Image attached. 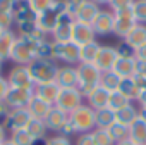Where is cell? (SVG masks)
<instances>
[{
    "label": "cell",
    "instance_id": "8992f818",
    "mask_svg": "<svg viewBox=\"0 0 146 145\" xmlns=\"http://www.w3.org/2000/svg\"><path fill=\"white\" fill-rule=\"evenodd\" d=\"M64 12H65V2L64 0H57L52 9H48V11H45L43 14L38 16L36 24L40 26V30L43 33L52 35V31L55 30V26H57V23H58V19Z\"/></svg>",
    "mask_w": 146,
    "mask_h": 145
},
{
    "label": "cell",
    "instance_id": "3957f363",
    "mask_svg": "<svg viewBox=\"0 0 146 145\" xmlns=\"http://www.w3.org/2000/svg\"><path fill=\"white\" fill-rule=\"evenodd\" d=\"M40 42H33L28 40L24 36H17L12 54H11V60L16 66H29L35 59H36V47Z\"/></svg>",
    "mask_w": 146,
    "mask_h": 145
},
{
    "label": "cell",
    "instance_id": "7402d4cb",
    "mask_svg": "<svg viewBox=\"0 0 146 145\" xmlns=\"http://www.w3.org/2000/svg\"><path fill=\"white\" fill-rule=\"evenodd\" d=\"M16 40H17V35L14 33V30H5L0 33V60L2 62L11 59Z\"/></svg>",
    "mask_w": 146,
    "mask_h": 145
},
{
    "label": "cell",
    "instance_id": "d6986e66",
    "mask_svg": "<svg viewBox=\"0 0 146 145\" xmlns=\"http://www.w3.org/2000/svg\"><path fill=\"white\" fill-rule=\"evenodd\" d=\"M60 93V87L57 81H50V83H43V85H36L35 87V95L41 100H45L50 105H55L57 99Z\"/></svg>",
    "mask_w": 146,
    "mask_h": 145
},
{
    "label": "cell",
    "instance_id": "ac0fdd59",
    "mask_svg": "<svg viewBox=\"0 0 146 145\" xmlns=\"http://www.w3.org/2000/svg\"><path fill=\"white\" fill-rule=\"evenodd\" d=\"M100 11H102V7H100L98 4H95L93 0H86V2L79 7V11L76 12L74 19H76L78 23H84V24H91V26H93L96 16L100 14Z\"/></svg>",
    "mask_w": 146,
    "mask_h": 145
},
{
    "label": "cell",
    "instance_id": "4dcf8cb0",
    "mask_svg": "<svg viewBox=\"0 0 146 145\" xmlns=\"http://www.w3.org/2000/svg\"><path fill=\"white\" fill-rule=\"evenodd\" d=\"M120 81H122V78L120 76H117L113 71H105V72H102V80H100V87H103L107 92H117L119 90V87H120Z\"/></svg>",
    "mask_w": 146,
    "mask_h": 145
},
{
    "label": "cell",
    "instance_id": "484cf974",
    "mask_svg": "<svg viewBox=\"0 0 146 145\" xmlns=\"http://www.w3.org/2000/svg\"><path fill=\"white\" fill-rule=\"evenodd\" d=\"M52 107L53 105H50V104H46L45 100H41V99H38L36 95L31 99V102H29V105L26 107L28 111H29V114H31V117H35V119H45L46 116H48V112L52 111Z\"/></svg>",
    "mask_w": 146,
    "mask_h": 145
},
{
    "label": "cell",
    "instance_id": "ba28073f",
    "mask_svg": "<svg viewBox=\"0 0 146 145\" xmlns=\"http://www.w3.org/2000/svg\"><path fill=\"white\" fill-rule=\"evenodd\" d=\"M115 14V26H113V35H117L119 38L125 40V36L132 31V28L137 24L136 23V17H134V9L132 5L131 7H125V9H120Z\"/></svg>",
    "mask_w": 146,
    "mask_h": 145
},
{
    "label": "cell",
    "instance_id": "91938a15",
    "mask_svg": "<svg viewBox=\"0 0 146 145\" xmlns=\"http://www.w3.org/2000/svg\"><path fill=\"white\" fill-rule=\"evenodd\" d=\"M2 145H14V143H12V142H11V140H5V142H4V143H2Z\"/></svg>",
    "mask_w": 146,
    "mask_h": 145
},
{
    "label": "cell",
    "instance_id": "f546056e",
    "mask_svg": "<svg viewBox=\"0 0 146 145\" xmlns=\"http://www.w3.org/2000/svg\"><path fill=\"white\" fill-rule=\"evenodd\" d=\"M98 50H100V43L91 42V43H86V45H81L79 47V62H90L93 64L96 55H98Z\"/></svg>",
    "mask_w": 146,
    "mask_h": 145
},
{
    "label": "cell",
    "instance_id": "680465c9",
    "mask_svg": "<svg viewBox=\"0 0 146 145\" xmlns=\"http://www.w3.org/2000/svg\"><path fill=\"white\" fill-rule=\"evenodd\" d=\"M139 111H141V114H143V116H146V102H144V104H141Z\"/></svg>",
    "mask_w": 146,
    "mask_h": 145
},
{
    "label": "cell",
    "instance_id": "4316f807",
    "mask_svg": "<svg viewBox=\"0 0 146 145\" xmlns=\"http://www.w3.org/2000/svg\"><path fill=\"white\" fill-rule=\"evenodd\" d=\"M139 114H141L139 107H136V105L131 102L129 105H125L124 109H120V111H117V112H115V121H117V123H120V124L131 126V124L136 121V117H137Z\"/></svg>",
    "mask_w": 146,
    "mask_h": 145
},
{
    "label": "cell",
    "instance_id": "f907efd6",
    "mask_svg": "<svg viewBox=\"0 0 146 145\" xmlns=\"http://www.w3.org/2000/svg\"><path fill=\"white\" fill-rule=\"evenodd\" d=\"M76 145H95L93 136H91V131H90V133L78 135V142H76Z\"/></svg>",
    "mask_w": 146,
    "mask_h": 145
},
{
    "label": "cell",
    "instance_id": "c3c4849f",
    "mask_svg": "<svg viewBox=\"0 0 146 145\" xmlns=\"http://www.w3.org/2000/svg\"><path fill=\"white\" fill-rule=\"evenodd\" d=\"M58 135H62V136H67V138H72V136H76V135H78V131H76L74 124H72L70 121H67V123L64 124V128L60 130V133H58Z\"/></svg>",
    "mask_w": 146,
    "mask_h": 145
},
{
    "label": "cell",
    "instance_id": "f35d334b",
    "mask_svg": "<svg viewBox=\"0 0 146 145\" xmlns=\"http://www.w3.org/2000/svg\"><path fill=\"white\" fill-rule=\"evenodd\" d=\"M115 50H117V55L120 59H134L136 57V48L132 45H129L125 40L119 42V45L115 47Z\"/></svg>",
    "mask_w": 146,
    "mask_h": 145
},
{
    "label": "cell",
    "instance_id": "bcb514c9",
    "mask_svg": "<svg viewBox=\"0 0 146 145\" xmlns=\"http://www.w3.org/2000/svg\"><path fill=\"white\" fill-rule=\"evenodd\" d=\"M11 111H12V107L5 100H0V124L5 126V123H7L9 116H11Z\"/></svg>",
    "mask_w": 146,
    "mask_h": 145
},
{
    "label": "cell",
    "instance_id": "ee69618b",
    "mask_svg": "<svg viewBox=\"0 0 146 145\" xmlns=\"http://www.w3.org/2000/svg\"><path fill=\"white\" fill-rule=\"evenodd\" d=\"M65 2V12L70 16H76V12L79 11V7L86 2V0H64Z\"/></svg>",
    "mask_w": 146,
    "mask_h": 145
},
{
    "label": "cell",
    "instance_id": "d4e9b609",
    "mask_svg": "<svg viewBox=\"0 0 146 145\" xmlns=\"http://www.w3.org/2000/svg\"><path fill=\"white\" fill-rule=\"evenodd\" d=\"M112 71L115 72L117 76L124 78H134L136 76V59H117Z\"/></svg>",
    "mask_w": 146,
    "mask_h": 145
},
{
    "label": "cell",
    "instance_id": "6f0895ef",
    "mask_svg": "<svg viewBox=\"0 0 146 145\" xmlns=\"http://www.w3.org/2000/svg\"><path fill=\"white\" fill-rule=\"evenodd\" d=\"M93 2L98 4V5L102 7V5H108V4H110V0H93Z\"/></svg>",
    "mask_w": 146,
    "mask_h": 145
},
{
    "label": "cell",
    "instance_id": "ffe728a7",
    "mask_svg": "<svg viewBox=\"0 0 146 145\" xmlns=\"http://www.w3.org/2000/svg\"><path fill=\"white\" fill-rule=\"evenodd\" d=\"M45 121V126L48 131H53V133H60V130L64 128V124L69 121V114L60 111L58 107H52V111L48 112V116L43 119Z\"/></svg>",
    "mask_w": 146,
    "mask_h": 145
},
{
    "label": "cell",
    "instance_id": "ab89813d",
    "mask_svg": "<svg viewBox=\"0 0 146 145\" xmlns=\"http://www.w3.org/2000/svg\"><path fill=\"white\" fill-rule=\"evenodd\" d=\"M134 17H136V23L139 24H146V0H136L134 5Z\"/></svg>",
    "mask_w": 146,
    "mask_h": 145
},
{
    "label": "cell",
    "instance_id": "f6af8a7d",
    "mask_svg": "<svg viewBox=\"0 0 146 145\" xmlns=\"http://www.w3.org/2000/svg\"><path fill=\"white\" fill-rule=\"evenodd\" d=\"M134 2L136 0H110V11H113V12H117V11H120V9H125V7H131V5H134Z\"/></svg>",
    "mask_w": 146,
    "mask_h": 145
},
{
    "label": "cell",
    "instance_id": "7c38bea8",
    "mask_svg": "<svg viewBox=\"0 0 146 145\" xmlns=\"http://www.w3.org/2000/svg\"><path fill=\"white\" fill-rule=\"evenodd\" d=\"M35 97V90H26V88H12L9 90L5 102L12 107V109H26L31 102V99Z\"/></svg>",
    "mask_w": 146,
    "mask_h": 145
},
{
    "label": "cell",
    "instance_id": "1f68e13d",
    "mask_svg": "<svg viewBox=\"0 0 146 145\" xmlns=\"http://www.w3.org/2000/svg\"><path fill=\"white\" fill-rule=\"evenodd\" d=\"M26 131L29 133V136H31L33 140L46 138V135H48V130H46V126H45V121H41V119H35V117H31V121L28 123Z\"/></svg>",
    "mask_w": 146,
    "mask_h": 145
},
{
    "label": "cell",
    "instance_id": "d6a6232c",
    "mask_svg": "<svg viewBox=\"0 0 146 145\" xmlns=\"http://www.w3.org/2000/svg\"><path fill=\"white\" fill-rule=\"evenodd\" d=\"M119 92L124 93L131 102L137 99V83L134 78H124L120 81V87H119Z\"/></svg>",
    "mask_w": 146,
    "mask_h": 145
},
{
    "label": "cell",
    "instance_id": "4fadbf2b",
    "mask_svg": "<svg viewBox=\"0 0 146 145\" xmlns=\"http://www.w3.org/2000/svg\"><path fill=\"white\" fill-rule=\"evenodd\" d=\"M117 59H119V55H117L115 47H110V45H100L98 55H96V59H95L93 64H95L102 72H105V71H112V67H113V64H115Z\"/></svg>",
    "mask_w": 146,
    "mask_h": 145
},
{
    "label": "cell",
    "instance_id": "7a4b0ae2",
    "mask_svg": "<svg viewBox=\"0 0 146 145\" xmlns=\"http://www.w3.org/2000/svg\"><path fill=\"white\" fill-rule=\"evenodd\" d=\"M28 69L31 72V78H33L35 87H36V85H43V83L55 81L58 66L52 59H35L28 66Z\"/></svg>",
    "mask_w": 146,
    "mask_h": 145
},
{
    "label": "cell",
    "instance_id": "94428289",
    "mask_svg": "<svg viewBox=\"0 0 146 145\" xmlns=\"http://www.w3.org/2000/svg\"><path fill=\"white\" fill-rule=\"evenodd\" d=\"M2 64H4V62L0 60V76H2Z\"/></svg>",
    "mask_w": 146,
    "mask_h": 145
},
{
    "label": "cell",
    "instance_id": "52a82bcc",
    "mask_svg": "<svg viewBox=\"0 0 146 145\" xmlns=\"http://www.w3.org/2000/svg\"><path fill=\"white\" fill-rule=\"evenodd\" d=\"M81 104H84V95L76 87L74 88H60V93H58V99L55 102V107H58L60 111L70 114Z\"/></svg>",
    "mask_w": 146,
    "mask_h": 145
},
{
    "label": "cell",
    "instance_id": "603a6c76",
    "mask_svg": "<svg viewBox=\"0 0 146 145\" xmlns=\"http://www.w3.org/2000/svg\"><path fill=\"white\" fill-rule=\"evenodd\" d=\"M108 97H110V92H107L103 87H96V88L91 90L84 99H86V102H88V105H90L91 109L98 111V109L107 107V104H108Z\"/></svg>",
    "mask_w": 146,
    "mask_h": 145
},
{
    "label": "cell",
    "instance_id": "9a60e30c",
    "mask_svg": "<svg viewBox=\"0 0 146 145\" xmlns=\"http://www.w3.org/2000/svg\"><path fill=\"white\" fill-rule=\"evenodd\" d=\"M55 81L58 83L60 88H78V67L76 66H58L57 78Z\"/></svg>",
    "mask_w": 146,
    "mask_h": 145
},
{
    "label": "cell",
    "instance_id": "8fae6325",
    "mask_svg": "<svg viewBox=\"0 0 146 145\" xmlns=\"http://www.w3.org/2000/svg\"><path fill=\"white\" fill-rule=\"evenodd\" d=\"M113 26H115V14L110 9H102L100 14L96 16L95 23H93V30L96 35L100 36H107L113 33Z\"/></svg>",
    "mask_w": 146,
    "mask_h": 145
},
{
    "label": "cell",
    "instance_id": "d590c367",
    "mask_svg": "<svg viewBox=\"0 0 146 145\" xmlns=\"http://www.w3.org/2000/svg\"><path fill=\"white\" fill-rule=\"evenodd\" d=\"M91 136H93L95 145H115V142H113V138L110 136L108 130L95 128V130L91 131Z\"/></svg>",
    "mask_w": 146,
    "mask_h": 145
},
{
    "label": "cell",
    "instance_id": "5b68a950",
    "mask_svg": "<svg viewBox=\"0 0 146 145\" xmlns=\"http://www.w3.org/2000/svg\"><path fill=\"white\" fill-rule=\"evenodd\" d=\"M53 60H60L67 66H78L79 64V45L74 43L72 40L53 42Z\"/></svg>",
    "mask_w": 146,
    "mask_h": 145
},
{
    "label": "cell",
    "instance_id": "9c48e42d",
    "mask_svg": "<svg viewBox=\"0 0 146 145\" xmlns=\"http://www.w3.org/2000/svg\"><path fill=\"white\" fill-rule=\"evenodd\" d=\"M9 85L12 88H26V90H35V81L31 78V72L28 66H14L9 72Z\"/></svg>",
    "mask_w": 146,
    "mask_h": 145
},
{
    "label": "cell",
    "instance_id": "7bdbcfd3",
    "mask_svg": "<svg viewBox=\"0 0 146 145\" xmlns=\"http://www.w3.org/2000/svg\"><path fill=\"white\" fill-rule=\"evenodd\" d=\"M14 26V14L12 12H5V11H0V30L5 31V30H12Z\"/></svg>",
    "mask_w": 146,
    "mask_h": 145
},
{
    "label": "cell",
    "instance_id": "6125c7cd",
    "mask_svg": "<svg viewBox=\"0 0 146 145\" xmlns=\"http://www.w3.org/2000/svg\"><path fill=\"white\" fill-rule=\"evenodd\" d=\"M11 2H12V4H16V2H19V0H11Z\"/></svg>",
    "mask_w": 146,
    "mask_h": 145
},
{
    "label": "cell",
    "instance_id": "30bf717a",
    "mask_svg": "<svg viewBox=\"0 0 146 145\" xmlns=\"http://www.w3.org/2000/svg\"><path fill=\"white\" fill-rule=\"evenodd\" d=\"M76 24L74 16H70L67 12H64L55 26V30L52 31V40L53 42H69L72 36V28Z\"/></svg>",
    "mask_w": 146,
    "mask_h": 145
},
{
    "label": "cell",
    "instance_id": "5bb4252c",
    "mask_svg": "<svg viewBox=\"0 0 146 145\" xmlns=\"http://www.w3.org/2000/svg\"><path fill=\"white\" fill-rule=\"evenodd\" d=\"M12 14H14V24H24V23H35L38 19V14L31 9L28 0H19L12 7Z\"/></svg>",
    "mask_w": 146,
    "mask_h": 145
},
{
    "label": "cell",
    "instance_id": "cb8c5ba5",
    "mask_svg": "<svg viewBox=\"0 0 146 145\" xmlns=\"http://www.w3.org/2000/svg\"><path fill=\"white\" fill-rule=\"evenodd\" d=\"M129 138L132 142H136L137 145L146 143V116L139 114L136 117V121L129 126Z\"/></svg>",
    "mask_w": 146,
    "mask_h": 145
},
{
    "label": "cell",
    "instance_id": "8d00e7d4",
    "mask_svg": "<svg viewBox=\"0 0 146 145\" xmlns=\"http://www.w3.org/2000/svg\"><path fill=\"white\" fill-rule=\"evenodd\" d=\"M9 140L14 145H33V138L29 136V133L26 130H17V131H11L9 133Z\"/></svg>",
    "mask_w": 146,
    "mask_h": 145
},
{
    "label": "cell",
    "instance_id": "f1b7e54d",
    "mask_svg": "<svg viewBox=\"0 0 146 145\" xmlns=\"http://www.w3.org/2000/svg\"><path fill=\"white\" fill-rule=\"evenodd\" d=\"M95 121H96V128L108 130L115 123V112L108 107L98 109V111H95Z\"/></svg>",
    "mask_w": 146,
    "mask_h": 145
},
{
    "label": "cell",
    "instance_id": "7dc6e473",
    "mask_svg": "<svg viewBox=\"0 0 146 145\" xmlns=\"http://www.w3.org/2000/svg\"><path fill=\"white\" fill-rule=\"evenodd\" d=\"M46 145H72V142H70V138L62 136V135L57 133V135L46 138Z\"/></svg>",
    "mask_w": 146,
    "mask_h": 145
},
{
    "label": "cell",
    "instance_id": "b9f144b4",
    "mask_svg": "<svg viewBox=\"0 0 146 145\" xmlns=\"http://www.w3.org/2000/svg\"><path fill=\"white\" fill-rule=\"evenodd\" d=\"M136 83H137V102L139 104H144L146 102V72L143 75H136L134 76Z\"/></svg>",
    "mask_w": 146,
    "mask_h": 145
},
{
    "label": "cell",
    "instance_id": "681fc988",
    "mask_svg": "<svg viewBox=\"0 0 146 145\" xmlns=\"http://www.w3.org/2000/svg\"><path fill=\"white\" fill-rule=\"evenodd\" d=\"M11 90V85H9V80L4 78V76H0V100H5L7 93Z\"/></svg>",
    "mask_w": 146,
    "mask_h": 145
},
{
    "label": "cell",
    "instance_id": "11a10c76",
    "mask_svg": "<svg viewBox=\"0 0 146 145\" xmlns=\"http://www.w3.org/2000/svg\"><path fill=\"white\" fill-rule=\"evenodd\" d=\"M115 145H137L136 142H132L131 138H127V140H122V142H117Z\"/></svg>",
    "mask_w": 146,
    "mask_h": 145
},
{
    "label": "cell",
    "instance_id": "277c9868",
    "mask_svg": "<svg viewBox=\"0 0 146 145\" xmlns=\"http://www.w3.org/2000/svg\"><path fill=\"white\" fill-rule=\"evenodd\" d=\"M69 121L74 124L78 135L83 133H90L96 128V121H95V109H91L88 104H81L79 107H76L69 114Z\"/></svg>",
    "mask_w": 146,
    "mask_h": 145
},
{
    "label": "cell",
    "instance_id": "6da1fadb",
    "mask_svg": "<svg viewBox=\"0 0 146 145\" xmlns=\"http://www.w3.org/2000/svg\"><path fill=\"white\" fill-rule=\"evenodd\" d=\"M76 67H78V90L86 97L91 90L100 87L102 71L90 62H79Z\"/></svg>",
    "mask_w": 146,
    "mask_h": 145
},
{
    "label": "cell",
    "instance_id": "e7e4bbea",
    "mask_svg": "<svg viewBox=\"0 0 146 145\" xmlns=\"http://www.w3.org/2000/svg\"><path fill=\"white\" fill-rule=\"evenodd\" d=\"M144 145H146V143H144Z\"/></svg>",
    "mask_w": 146,
    "mask_h": 145
},
{
    "label": "cell",
    "instance_id": "9f6ffc18",
    "mask_svg": "<svg viewBox=\"0 0 146 145\" xmlns=\"http://www.w3.org/2000/svg\"><path fill=\"white\" fill-rule=\"evenodd\" d=\"M33 145H46V138H38V140H33Z\"/></svg>",
    "mask_w": 146,
    "mask_h": 145
},
{
    "label": "cell",
    "instance_id": "816d5d0a",
    "mask_svg": "<svg viewBox=\"0 0 146 145\" xmlns=\"http://www.w3.org/2000/svg\"><path fill=\"white\" fill-rule=\"evenodd\" d=\"M137 62H141V64H144L146 66V45H143V47H139V48H136V57H134Z\"/></svg>",
    "mask_w": 146,
    "mask_h": 145
},
{
    "label": "cell",
    "instance_id": "2e32d148",
    "mask_svg": "<svg viewBox=\"0 0 146 145\" xmlns=\"http://www.w3.org/2000/svg\"><path fill=\"white\" fill-rule=\"evenodd\" d=\"M95 38H96V33H95L91 24H84V23H78L76 21L74 28H72V36H70L72 42L81 47V45L95 42Z\"/></svg>",
    "mask_w": 146,
    "mask_h": 145
},
{
    "label": "cell",
    "instance_id": "be15d7a7",
    "mask_svg": "<svg viewBox=\"0 0 146 145\" xmlns=\"http://www.w3.org/2000/svg\"><path fill=\"white\" fill-rule=\"evenodd\" d=\"M0 33H2V30H0Z\"/></svg>",
    "mask_w": 146,
    "mask_h": 145
},
{
    "label": "cell",
    "instance_id": "f5cc1de1",
    "mask_svg": "<svg viewBox=\"0 0 146 145\" xmlns=\"http://www.w3.org/2000/svg\"><path fill=\"white\" fill-rule=\"evenodd\" d=\"M14 4L11 0H0V11H5V12H12Z\"/></svg>",
    "mask_w": 146,
    "mask_h": 145
},
{
    "label": "cell",
    "instance_id": "e0dca14e",
    "mask_svg": "<svg viewBox=\"0 0 146 145\" xmlns=\"http://www.w3.org/2000/svg\"><path fill=\"white\" fill-rule=\"evenodd\" d=\"M31 121V114L28 109H12L11 116L5 123V128L11 131H17V130H26L28 123Z\"/></svg>",
    "mask_w": 146,
    "mask_h": 145
},
{
    "label": "cell",
    "instance_id": "74e56055",
    "mask_svg": "<svg viewBox=\"0 0 146 145\" xmlns=\"http://www.w3.org/2000/svg\"><path fill=\"white\" fill-rule=\"evenodd\" d=\"M36 59H52L53 60V42L45 40L36 47Z\"/></svg>",
    "mask_w": 146,
    "mask_h": 145
},
{
    "label": "cell",
    "instance_id": "836d02e7",
    "mask_svg": "<svg viewBox=\"0 0 146 145\" xmlns=\"http://www.w3.org/2000/svg\"><path fill=\"white\" fill-rule=\"evenodd\" d=\"M129 104H131V100H129L124 93H120V92L117 90V92H112V93H110L107 107H108V109H112L113 112H117V111L124 109V107H125V105H129Z\"/></svg>",
    "mask_w": 146,
    "mask_h": 145
},
{
    "label": "cell",
    "instance_id": "60d3db41",
    "mask_svg": "<svg viewBox=\"0 0 146 145\" xmlns=\"http://www.w3.org/2000/svg\"><path fill=\"white\" fill-rule=\"evenodd\" d=\"M28 2H29L31 9L40 16V14H43L45 11L52 9V7H53V4L57 2V0H28Z\"/></svg>",
    "mask_w": 146,
    "mask_h": 145
},
{
    "label": "cell",
    "instance_id": "44dd1931",
    "mask_svg": "<svg viewBox=\"0 0 146 145\" xmlns=\"http://www.w3.org/2000/svg\"><path fill=\"white\" fill-rule=\"evenodd\" d=\"M16 28H17V33H19L17 36H24L28 40H33V42H45V40H48V35L40 30L36 21L35 23H24V24L16 26Z\"/></svg>",
    "mask_w": 146,
    "mask_h": 145
},
{
    "label": "cell",
    "instance_id": "e575fe53",
    "mask_svg": "<svg viewBox=\"0 0 146 145\" xmlns=\"http://www.w3.org/2000/svg\"><path fill=\"white\" fill-rule=\"evenodd\" d=\"M108 133H110V136L113 138V142L117 143V142H122V140H127V138H129V126L120 124V123L115 121V123L108 128Z\"/></svg>",
    "mask_w": 146,
    "mask_h": 145
},
{
    "label": "cell",
    "instance_id": "83f0119b",
    "mask_svg": "<svg viewBox=\"0 0 146 145\" xmlns=\"http://www.w3.org/2000/svg\"><path fill=\"white\" fill-rule=\"evenodd\" d=\"M125 42L129 45H132L134 48H139L143 45H146V24H136L132 28V31L125 36Z\"/></svg>",
    "mask_w": 146,
    "mask_h": 145
},
{
    "label": "cell",
    "instance_id": "db71d44e",
    "mask_svg": "<svg viewBox=\"0 0 146 145\" xmlns=\"http://www.w3.org/2000/svg\"><path fill=\"white\" fill-rule=\"evenodd\" d=\"M5 140H9V130L4 124H0V145H2Z\"/></svg>",
    "mask_w": 146,
    "mask_h": 145
}]
</instances>
